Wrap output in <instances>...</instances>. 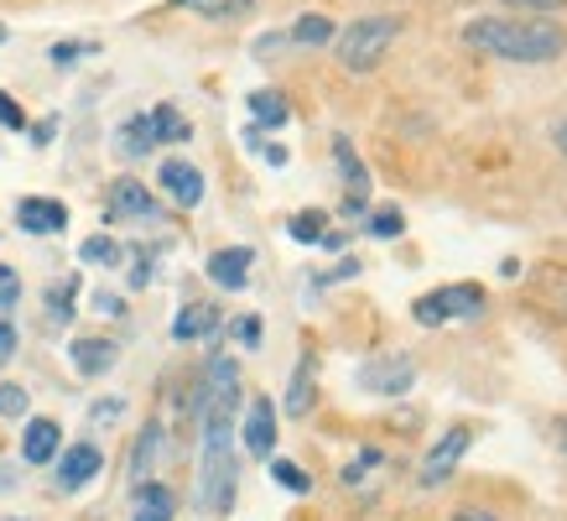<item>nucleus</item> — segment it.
<instances>
[{"label": "nucleus", "instance_id": "9", "mask_svg": "<svg viewBox=\"0 0 567 521\" xmlns=\"http://www.w3.org/2000/svg\"><path fill=\"white\" fill-rule=\"evenodd\" d=\"M17 219L27 235H63L69 229V208L58 204V198H21Z\"/></svg>", "mask_w": 567, "mask_h": 521}, {"label": "nucleus", "instance_id": "1", "mask_svg": "<svg viewBox=\"0 0 567 521\" xmlns=\"http://www.w3.org/2000/svg\"><path fill=\"white\" fill-rule=\"evenodd\" d=\"M464 42L480 52H495L505 63H551L563 58L567 32L557 21H536V17H484L464 27Z\"/></svg>", "mask_w": 567, "mask_h": 521}, {"label": "nucleus", "instance_id": "27", "mask_svg": "<svg viewBox=\"0 0 567 521\" xmlns=\"http://www.w3.org/2000/svg\"><path fill=\"white\" fill-rule=\"evenodd\" d=\"M271 480H276V486H287V490H297V496H308V490H312V480L292 464V459H271Z\"/></svg>", "mask_w": 567, "mask_h": 521}, {"label": "nucleus", "instance_id": "26", "mask_svg": "<svg viewBox=\"0 0 567 521\" xmlns=\"http://www.w3.org/2000/svg\"><path fill=\"white\" fill-rule=\"evenodd\" d=\"M292 241H302V245H312V241H323L328 229H323V214L318 208H302V214H292Z\"/></svg>", "mask_w": 567, "mask_h": 521}, {"label": "nucleus", "instance_id": "11", "mask_svg": "<svg viewBox=\"0 0 567 521\" xmlns=\"http://www.w3.org/2000/svg\"><path fill=\"white\" fill-rule=\"evenodd\" d=\"M100 469H104V453L94 449V443H73V449L63 453V464H58V486H63V490H84Z\"/></svg>", "mask_w": 567, "mask_h": 521}, {"label": "nucleus", "instance_id": "24", "mask_svg": "<svg viewBox=\"0 0 567 521\" xmlns=\"http://www.w3.org/2000/svg\"><path fill=\"white\" fill-rule=\"evenodd\" d=\"M79 256H84L89 266H115V260H121V245L110 241V235H89V241L79 245Z\"/></svg>", "mask_w": 567, "mask_h": 521}, {"label": "nucleus", "instance_id": "12", "mask_svg": "<svg viewBox=\"0 0 567 521\" xmlns=\"http://www.w3.org/2000/svg\"><path fill=\"white\" fill-rule=\"evenodd\" d=\"M58 443H63V428H58L52 417H32V422H27V433H21V453H27V464H52V459H58Z\"/></svg>", "mask_w": 567, "mask_h": 521}, {"label": "nucleus", "instance_id": "35", "mask_svg": "<svg viewBox=\"0 0 567 521\" xmlns=\"http://www.w3.org/2000/svg\"><path fill=\"white\" fill-rule=\"evenodd\" d=\"M453 521H499V517L484 511V505H464V511H453Z\"/></svg>", "mask_w": 567, "mask_h": 521}, {"label": "nucleus", "instance_id": "4", "mask_svg": "<svg viewBox=\"0 0 567 521\" xmlns=\"http://www.w3.org/2000/svg\"><path fill=\"white\" fill-rule=\"evenodd\" d=\"M484 313V293L474 287V282H453V287H437V293L416 297L412 318L416 324H427V329H437V324H447V318H480Z\"/></svg>", "mask_w": 567, "mask_h": 521}, {"label": "nucleus", "instance_id": "19", "mask_svg": "<svg viewBox=\"0 0 567 521\" xmlns=\"http://www.w3.org/2000/svg\"><path fill=\"white\" fill-rule=\"evenodd\" d=\"M156 146V131H152V115H131L121 125V152L125 156H146Z\"/></svg>", "mask_w": 567, "mask_h": 521}, {"label": "nucleus", "instance_id": "7", "mask_svg": "<svg viewBox=\"0 0 567 521\" xmlns=\"http://www.w3.org/2000/svg\"><path fill=\"white\" fill-rule=\"evenodd\" d=\"M110 219H162V204L141 188L136 177H121L110 188Z\"/></svg>", "mask_w": 567, "mask_h": 521}, {"label": "nucleus", "instance_id": "40", "mask_svg": "<svg viewBox=\"0 0 567 521\" xmlns=\"http://www.w3.org/2000/svg\"><path fill=\"white\" fill-rule=\"evenodd\" d=\"M557 146H563V156H567V125H557Z\"/></svg>", "mask_w": 567, "mask_h": 521}, {"label": "nucleus", "instance_id": "34", "mask_svg": "<svg viewBox=\"0 0 567 521\" xmlns=\"http://www.w3.org/2000/svg\"><path fill=\"white\" fill-rule=\"evenodd\" d=\"M11 355H17V329H11V324H0V365L11 360Z\"/></svg>", "mask_w": 567, "mask_h": 521}, {"label": "nucleus", "instance_id": "30", "mask_svg": "<svg viewBox=\"0 0 567 521\" xmlns=\"http://www.w3.org/2000/svg\"><path fill=\"white\" fill-rule=\"evenodd\" d=\"M260 318L256 313H245V318H235V339H240V345H260Z\"/></svg>", "mask_w": 567, "mask_h": 521}, {"label": "nucleus", "instance_id": "6", "mask_svg": "<svg viewBox=\"0 0 567 521\" xmlns=\"http://www.w3.org/2000/svg\"><path fill=\"white\" fill-rule=\"evenodd\" d=\"M412 381H416V365L406 360V355H385V360L360 365V386H370L380 397H401Z\"/></svg>", "mask_w": 567, "mask_h": 521}, {"label": "nucleus", "instance_id": "31", "mask_svg": "<svg viewBox=\"0 0 567 521\" xmlns=\"http://www.w3.org/2000/svg\"><path fill=\"white\" fill-rule=\"evenodd\" d=\"M17 297H21V277L11 272V266H0V308H11Z\"/></svg>", "mask_w": 567, "mask_h": 521}, {"label": "nucleus", "instance_id": "28", "mask_svg": "<svg viewBox=\"0 0 567 521\" xmlns=\"http://www.w3.org/2000/svg\"><path fill=\"white\" fill-rule=\"evenodd\" d=\"M401 229H406L401 208H375V214H370V235H380V241H391V235H401Z\"/></svg>", "mask_w": 567, "mask_h": 521}, {"label": "nucleus", "instance_id": "17", "mask_svg": "<svg viewBox=\"0 0 567 521\" xmlns=\"http://www.w3.org/2000/svg\"><path fill=\"white\" fill-rule=\"evenodd\" d=\"M333 156H339V167H344V177H349V214H360L364 208V193H370V173H364V162L354 152H349V141L339 136L333 141Z\"/></svg>", "mask_w": 567, "mask_h": 521}, {"label": "nucleus", "instance_id": "20", "mask_svg": "<svg viewBox=\"0 0 567 521\" xmlns=\"http://www.w3.org/2000/svg\"><path fill=\"white\" fill-rule=\"evenodd\" d=\"M183 11H193V17H208V21H235L245 17L256 0H177Z\"/></svg>", "mask_w": 567, "mask_h": 521}, {"label": "nucleus", "instance_id": "16", "mask_svg": "<svg viewBox=\"0 0 567 521\" xmlns=\"http://www.w3.org/2000/svg\"><path fill=\"white\" fill-rule=\"evenodd\" d=\"M69 355H73V365H79V376H104L121 349L110 345V339H73Z\"/></svg>", "mask_w": 567, "mask_h": 521}, {"label": "nucleus", "instance_id": "33", "mask_svg": "<svg viewBox=\"0 0 567 521\" xmlns=\"http://www.w3.org/2000/svg\"><path fill=\"white\" fill-rule=\"evenodd\" d=\"M84 42H58V48H52V63H58V69H69V63H79V58H84Z\"/></svg>", "mask_w": 567, "mask_h": 521}, {"label": "nucleus", "instance_id": "29", "mask_svg": "<svg viewBox=\"0 0 567 521\" xmlns=\"http://www.w3.org/2000/svg\"><path fill=\"white\" fill-rule=\"evenodd\" d=\"M0 412H6V417H21V412H27V391L6 381V386H0Z\"/></svg>", "mask_w": 567, "mask_h": 521}, {"label": "nucleus", "instance_id": "25", "mask_svg": "<svg viewBox=\"0 0 567 521\" xmlns=\"http://www.w3.org/2000/svg\"><path fill=\"white\" fill-rule=\"evenodd\" d=\"M312 407V365H302L292 376V391H287V412L292 417H302Z\"/></svg>", "mask_w": 567, "mask_h": 521}, {"label": "nucleus", "instance_id": "22", "mask_svg": "<svg viewBox=\"0 0 567 521\" xmlns=\"http://www.w3.org/2000/svg\"><path fill=\"white\" fill-rule=\"evenodd\" d=\"M287 37H292L297 48H323V42H333V21L328 17H302Z\"/></svg>", "mask_w": 567, "mask_h": 521}, {"label": "nucleus", "instance_id": "8", "mask_svg": "<svg viewBox=\"0 0 567 521\" xmlns=\"http://www.w3.org/2000/svg\"><path fill=\"white\" fill-rule=\"evenodd\" d=\"M245 449L256 453V459H271L276 449V407L271 397H256L245 407Z\"/></svg>", "mask_w": 567, "mask_h": 521}, {"label": "nucleus", "instance_id": "39", "mask_svg": "<svg viewBox=\"0 0 567 521\" xmlns=\"http://www.w3.org/2000/svg\"><path fill=\"white\" fill-rule=\"evenodd\" d=\"M260 152H266V162H271V167H281V162H287V146H260Z\"/></svg>", "mask_w": 567, "mask_h": 521}, {"label": "nucleus", "instance_id": "2", "mask_svg": "<svg viewBox=\"0 0 567 521\" xmlns=\"http://www.w3.org/2000/svg\"><path fill=\"white\" fill-rule=\"evenodd\" d=\"M395 32H401V21H395V17H360V21H349L344 32H333L339 63H344L349 73H370V69H380V58L391 52Z\"/></svg>", "mask_w": 567, "mask_h": 521}, {"label": "nucleus", "instance_id": "13", "mask_svg": "<svg viewBox=\"0 0 567 521\" xmlns=\"http://www.w3.org/2000/svg\"><path fill=\"white\" fill-rule=\"evenodd\" d=\"M250 251L245 245H229V251H214L208 256V277L219 282V287H229V293H240L245 282H250Z\"/></svg>", "mask_w": 567, "mask_h": 521}, {"label": "nucleus", "instance_id": "38", "mask_svg": "<svg viewBox=\"0 0 567 521\" xmlns=\"http://www.w3.org/2000/svg\"><path fill=\"white\" fill-rule=\"evenodd\" d=\"M52 131H58V121H42V125H37V131H32V141H37V146H48V141H52Z\"/></svg>", "mask_w": 567, "mask_h": 521}, {"label": "nucleus", "instance_id": "23", "mask_svg": "<svg viewBox=\"0 0 567 521\" xmlns=\"http://www.w3.org/2000/svg\"><path fill=\"white\" fill-rule=\"evenodd\" d=\"M156 453H162V422H146V433H141V443H136V459H131V469H136V486L146 480V469L156 464Z\"/></svg>", "mask_w": 567, "mask_h": 521}, {"label": "nucleus", "instance_id": "21", "mask_svg": "<svg viewBox=\"0 0 567 521\" xmlns=\"http://www.w3.org/2000/svg\"><path fill=\"white\" fill-rule=\"evenodd\" d=\"M146 115H152L156 146H162V141H188V121H183V110H173V104H156V110H146Z\"/></svg>", "mask_w": 567, "mask_h": 521}, {"label": "nucleus", "instance_id": "3", "mask_svg": "<svg viewBox=\"0 0 567 521\" xmlns=\"http://www.w3.org/2000/svg\"><path fill=\"white\" fill-rule=\"evenodd\" d=\"M208 511H229L235 501V449L229 428H204V486H198Z\"/></svg>", "mask_w": 567, "mask_h": 521}, {"label": "nucleus", "instance_id": "37", "mask_svg": "<svg viewBox=\"0 0 567 521\" xmlns=\"http://www.w3.org/2000/svg\"><path fill=\"white\" fill-rule=\"evenodd\" d=\"M505 6H520V11H551V6H567V0H505Z\"/></svg>", "mask_w": 567, "mask_h": 521}, {"label": "nucleus", "instance_id": "14", "mask_svg": "<svg viewBox=\"0 0 567 521\" xmlns=\"http://www.w3.org/2000/svg\"><path fill=\"white\" fill-rule=\"evenodd\" d=\"M219 329V308L214 303H188V308L173 318V339H183V345H193V339H204V334Z\"/></svg>", "mask_w": 567, "mask_h": 521}, {"label": "nucleus", "instance_id": "36", "mask_svg": "<svg viewBox=\"0 0 567 521\" xmlns=\"http://www.w3.org/2000/svg\"><path fill=\"white\" fill-rule=\"evenodd\" d=\"M121 417V401H94V422H115Z\"/></svg>", "mask_w": 567, "mask_h": 521}, {"label": "nucleus", "instance_id": "10", "mask_svg": "<svg viewBox=\"0 0 567 521\" xmlns=\"http://www.w3.org/2000/svg\"><path fill=\"white\" fill-rule=\"evenodd\" d=\"M162 188H167V198L173 204H183V208H193V204H204V173L193 167V162H162Z\"/></svg>", "mask_w": 567, "mask_h": 521}, {"label": "nucleus", "instance_id": "41", "mask_svg": "<svg viewBox=\"0 0 567 521\" xmlns=\"http://www.w3.org/2000/svg\"><path fill=\"white\" fill-rule=\"evenodd\" d=\"M0 42H6V27H0Z\"/></svg>", "mask_w": 567, "mask_h": 521}, {"label": "nucleus", "instance_id": "5", "mask_svg": "<svg viewBox=\"0 0 567 521\" xmlns=\"http://www.w3.org/2000/svg\"><path fill=\"white\" fill-rule=\"evenodd\" d=\"M468 443H474V433H468L464 422H458V428H447V433L427 449V459H422V486H443L447 474L458 469V459L468 453Z\"/></svg>", "mask_w": 567, "mask_h": 521}, {"label": "nucleus", "instance_id": "32", "mask_svg": "<svg viewBox=\"0 0 567 521\" xmlns=\"http://www.w3.org/2000/svg\"><path fill=\"white\" fill-rule=\"evenodd\" d=\"M0 125H11V131H27V115H21V104L11 94H0Z\"/></svg>", "mask_w": 567, "mask_h": 521}, {"label": "nucleus", "instance_id": "18", "mask_svg": "<svg viewBox=\"0 0 567 521\" xmlns=\"http://www.w3.org/2000/svg\"><path fill=\"white\" fill-rule=\"evenodd\" d=\"M250 115H256V125H271V131L292 121V110H287V100H281L276 89H256V94H250Z\"/></svg>", "mask_w": 567, "mask_h": 521}, {"label": "nucleus", "instance_id": "15", "mask_svg": "<svg viewBox=\"0 0 567 521\" xmlns=\"http://www.w3.org/2000/svg\"><path fill=\"white\" fill-rule=\"evenodd\" d=\"M177 511V496L167 486H156V480H141L136 486V517L131 521H173Z\"/></svg>", "mask_w": 567, "mask_h": 521}]
</instances>
